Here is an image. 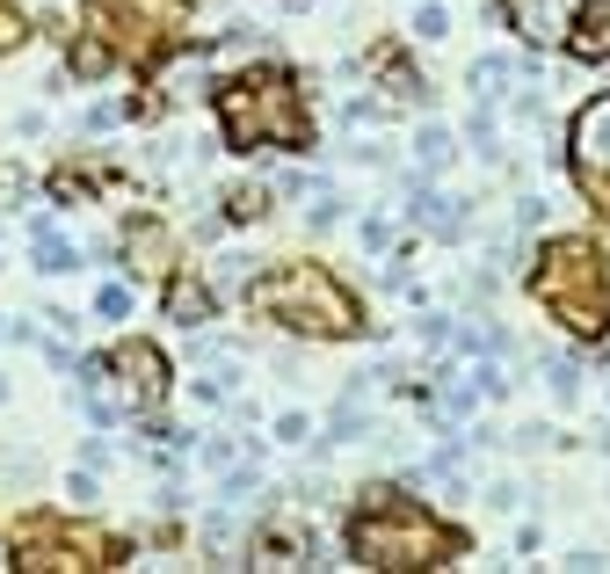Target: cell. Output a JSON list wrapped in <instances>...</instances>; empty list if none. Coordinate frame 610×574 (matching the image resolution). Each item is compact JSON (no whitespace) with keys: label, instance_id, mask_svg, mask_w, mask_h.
Masks as SVG:
<instances>
[{"label":"cell","instance_id":"7a4b0ae2","mask_svg":"<svg viewBox=\"0 0 610 574\" xmlns=\"http://www.w3.org/2000/svg\"><path fill=\"white\" fill-rule=\"evenodd\" d=\"M443 553H458V531L436 523L421 502L407 495H371L349 517V560L356 567H436Z\"/></svg>","mask_w":610,"mask_h":574},{"label":"cell","instance_id":"30bf717a","mask_svg":"<svg viewBox=\"0 0 610 574\" xmlns=\"http://www.w3.org/2000/svg\"><path fill=\"white\" fill-rule=\"evenodd\" d=\"M567 52H575V59H610V8H603V0L581 8L575 36H567Z\"/></svg>","mask_w":610,"mask_h":574},{"label":"cell","instance_id":"7c38bea8","mask_svg":"<svg viewBox=\"0 0 610 574\" xmlns=\"http://www.w3.org/2000/svg\"><path fill=\"white\" fill-rule=\"evenodd\" d=\"M226 219H233V226H255V219H269V196H261V190H233L226 196Z\"/></svg>","mask_w":610,"mask_h":574},{"label":"cell","instance_id":"ba28073f","mask_svg":"<svg viewBox=\"0 0 610 574\" xmlns=\"http://www.w3.org/2000/svg\"><path fill=\"white\" fill-rule=\"evenodd\" d=\"M589 0H502V22L523 44H567Z\"/></svg>","mask_w":610,"mask_h":574},{"label":"cell","instance_id":"4fadbf2b","mask_svg":"<svg viewBox=\"0 0 610 574\" xmlns=\"http://www.w3.org/2000/svg\"><path fill=\"white\" fill-rule=\"evenodd\" d=\"M22 44H30V22L15 8H0V52H22Z\"/></svg>","mask_w":610,"mask_h":574},{"label":"cell","instance_id":"8992f818","mask_svg":"<svg viewBox=\"0 0 610 574\" xmlns=\"http://www.w3.org/2000/svg\"><path fill=\"white\" fill-rule=\"evenodd\" d=\"M567 153H575L581 190L610 196V95H589V103L567 117Z\"/></svg>","mask_w":610,"mask_h":574},{"label":"cell","instance_id":"52a82bcc","mask_svg":"<svg viewBox=\"0 0 610 574\" xmlns=\"http://www.w3.org/2000/svg\"><path fill=\"white\" fill-rule=\"evenodd\" d=\"M109 371L124 379V407H160L168 401V357H160L153 342H117L109 349Z\"/></svg>","mask_w":610,"mask_h":574},{"label":"cell","instance_id":"8fae6325","mask_svg":"<svg viewBox=\"0 0 610 574\" xmlns=\"http://www.w3.org/2000/svg\"><path fill=\"white\" fill-rule=\"evenodd\" d=\"M168 313L182 320V328H204V320L218 313V298H211L204 284H190V277H182V284H168Z\"/></svg>","mask_w":610,"mask_h":574},{"label":"cell","instance_id":"3957f363","mask_svg":"<svg viewBox=\"0 0 610 574\" xmlns=\"http://www.w3.org/2000/svg\"><path fill=\"white\" fill-rule=\"evenodd\" d=\"M218 124L240 153L255 146H283V153H306L313 146V124H306V103H298V81L283 66L240 73V81L218 87Z\"/></svg>","mask_w":610,"mask_h":574},{"label":"cell","instance_id":"9c48e42d","mask_svg":"<svg viewBox=\"0 0 610 574\" xmlns=\"http://www.w3.org/2000/svg\"><path fill=\"white\" fill-rule=\"evenodd\" d=\"M124 247H131V262H139L146 277H168V269H174V233H168V219H131V226H124Z\"/></svg>","mask_w":610,"mask_h":574},{"label":"cell","instance_id":"6da1fadb","mask_svg":"<svg viewBox=\"0 0 610 574\" xmlns=\"http://www.w3.org/2000/svg\"><path fill=\"white\" fill-rule=\"evenodd\" d=\"M247 306H255L261 320L291 328V334H313V342H342V334L364 328V306H356V298L342 291V277L320 269V262H277L269 277L247 284Z\"/></svg>","mask_w":610,"mask_h":574},{"label":"cell","instance_id":"277c9868","mask_svg":"<svg viewBox=\"0 0 610 574\" xmlns=\"http://www.w3.org/2000/svg\"><path fill=\"white\" fill-rule=\"evenodd\" d=\"M531 291H538V306L567 334H581V342H596V334L610 328V277H603V255H596L589 241H545Z\"/></svg>","mask_w":610,"mask_h":574},{"label":"cell","instance_id":"5b68a950","mask_svg":"<svg viewBox=\"0 0 610 574\" xmlns=\"http://www.w3.org/2000/svg\"><path fill=\"white\" fill-rule=\"evenodd\" d=\"M103 553L109 545L103 539H73L58 517H30L15 531V567H30V574H58V567H103Z\"/></svg>","mask_w":610,"mask_h":574}]
</instances>
